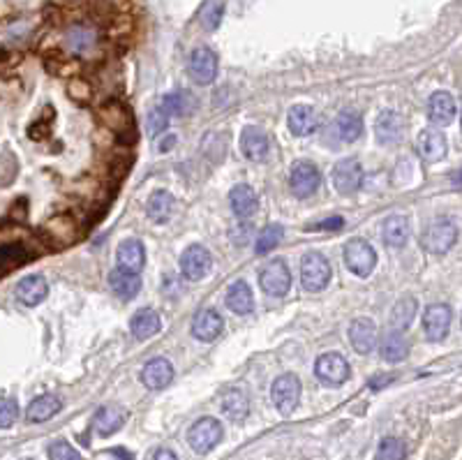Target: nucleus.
Masks as SVG:
<instances>
[{
	"instance_id": "obj_10",
	"label": "nucleus",
	"mask_w": 462,
	"mask_h": 460,
	"mask_svg": "<svg viewBox=\"0 0 462 460\" xmlns=\"http://www.w3.org/2000/svg\"><path fill=\"white\" fill-rule=\"evenodd\" d=\"M217 74V56L208 46H199L190 56V77L199 86H208Z\"/></svg>"
},
{
	"instance_id": "obj_39",
	"label": "nucleus",
	"mask_w": 462,
	"mask_h": 460,
	"mask_svg": "<svg viewBox=\"0 0 462 460\" xmlns=\"http://www.w3.org/2000/svg\"><path fill=\"white\" fill-rule=\"evenodd\" d=\"M282 236H285V231H282L280 224L264 227V231H261L259 238H257V252L259 255H266V252H271L273 248H278Z\"/></svg>"
},
{
	"instance_id": "obj_38",
	"label": "nucleus",
	"mask_w": 462,
	"mask_h": 460,
	"mask_svg": "<svg viewBox=\"0 0 462 460\" xmlns=\"http://www.w3.org/2000/svg\"><path fill=\"white\" fill-rule=\"evenodd\" d=\"M190 107H192V98L185 91H174V93L164 95V100H162V112L167 116H183V114H188Z\"/></svg>"
},
{
	"instance_id": "obj_25",
	"label": "nucleus",
	"mask_w": 462,
	"mask_h": 460,
	"mask_svg": "<svg viewBox=\"0 0 462 460\" xmlns=\"http://www.w3.org/2000/svg\"><path fill=\"white\" fill-rule=\"evenodd\" d=\"M127 418V412L118 407V405H107V407H102L98 412V416H95V428L102 437H109L114 435L116 430L123 428V423H125Z\"/></svg>"
},
{
	"instance_id": "obj_34",
	"label": "nucleus",
	"mask_w": 462,
	"mask_h": 460,
	"mask_svg": "<svg viewBox=\"0 0 462 460\" xmlns=\"http://www.w3.org/2000/svg\"><path fill=\"white\" fill-rule=\"evenodd\" d=\"M146 211H148V218L153 220V222L164 224L171 218V211H174V197L164 190H157V192L150 195Z\"/></svg>"
},
{
	"instance_id": "obj_41",
	"label": "nucleus",
	"mask_w": 462,
	"mask_h": 460,
	"mask_svg": "<svg viewBox=\"0 0 462 460\" xmlns=\"http://www.w3.org/2000/svg\"><path fill=\"white\" fill-rule=\"evenodd\" d=\"M199 17H202V26L206 30H215L217 26L222 24L224 3H204L202 12H199Z\"/></svg>"
},
{
	"instance_id": "obj_7",
	"label": "nucleus",
	"mask_w": 462,
	"mask_h": 460,
	"mask_svg": "<svg viewBox=\"0 0 462 460\" xmlns=\"http://www.w3.org/2000/svg\"><path fill=\"white\" fill-rule=\"evenodd\" d=\"M211 252L204 248V245H190L188 250L183 252L181 257V271L183 276L192 280V283H199V280L206 278V273L211 271Z\"/></svg>"
},
{
	"instance_id": "obj_8",
	"label": "nucleus",
	"mask_w": 462,
	"mask_h": 460,
	"mask_svg": "<svg viewBox=\"0 0 462 460\" xmlns=\"http://www.w3.org/2000/svg\"><path fill=\"white\" fill-rule=\"evenodd\" d=\"M448 326H451V308L446 303H434L427 306L423 312V331L425 338L430 342H439L446 338Z\"/></svg>"
},
{
	"instance_id": "obj_6",
	"label": "nucleus",
	"mask_w": 462,
	"mask_h": 460,
	"mask_svg": "<svg viewBox=\"0 0 462 460\" xmlns=\"http://www.w3.org/2000/svg\"><path fill=\"white\" fill-rule=\"evenodd\" d=\"M330 181H333V188L340 192V195H354L363 183L361 162L354 160V157H347V160L337 162L333 174H330Z\"/></svg>"
},
{
	"instance_id": "obj_17",
	"label": "nucleus",
	"mask_w": 462,
	"mask_h": 460,
	"mask_svg": "<svg viewBox=\"0 0 462 460\" xmlns=\"http://www.w3.org/2000/svg\"><path fill=\"white\" fill-rule=\"evenodd\" d=\"M222 317L215 310H199L192 321V335L202 342H211L222 333Z\"/></svg>"
},
{
	"instance_id": "obj_23",
	"label": "nucleus",
	"mask_w": 462,
	"mask_h": 460,
	"mask_svg": "<svg viewBox=\"0 0 462 460\" xmlns=\"http://www.w3.org/2000/svg\"><path fill=\"white\" fill-rule=\"evenodd\" d=\"M46 294H49V285H46V280L42 276L24 278L17 287V299L28 308L42 303V301L46 299Z\"/></svg>"
},
{
	"instance_id": "obj_19",
	"label": "nucleus",
	"mask_w": 462,
	"mask_h": 460,
	"mask_svg": "<svg viewBox=\"0 0 462 460\" xmlns=\"http://www.w3.org/2000/svg\"><path fill=\"white\" fill-rule=\"evenodd\" d=\"M427 118L437 127L448 125L455 118V100L446 91H437L430 98V105H427Z\"/></svg>"
},
{
	"instance_id": "obj_46",
	"label": "nucleus",
	"mask_w": 462,
	"mask_h": 460,
	"mask_svg": "<svg viewBox=\"0 0 462 460\" xmlns=\"http://www.w3.org/2000/svg\"><path fill=\"white\" fill-rule=\"evenodd\" d=\"M342 227H344L342 218H328V220H323V222L310 224L308 229H312V231H337V229H342Z\"/></svg>"
},
{
	"instance_id": "obj_15",
	"label": "nucleus",
	"mask_w": 462,
	"mask_h": 460,
	"mask_svg": "<svg viewBox=\"0 0 462 460\" xmlns=\"http://www.w3.org/2000/svg\"><path fill=\"white\" fill-rule=\"evenodd\" d=\"M141 382L150 391H162L174 382V366L167 359H153L148 361L141 370Z\"/></svg>"
},
{
	"instance_id": "obj_18",
	"label": "nucleus",
	"mask_w": 462,
	"mask_h": 460,
	"mask_svg": "<svg viewBox=\"0 0 462 460\" xmlns=\"http://www.w3.org/2000/svg\"><path fill=\"white\" fill-rule=\"evenodd\" d=\"M349 342L354 345V349L358 354H370L372 349H375V342H377V328L372 324L370 319H356L351 321L349 326Z\"/></svg>"
},
{
	"instance_id": "obj_48",
	"label": "nucleus",
	"mask_w": 462,
	"mask_h": 460,
	"mask_svg": "<svg viewBox=\"0 0 462 460\" xmlns=\"http://www.w3.org/2000/svg\"><path fill=\"white\" fill-rule=\"evenodd\" d=\"M389 382H393V375L377 377V380H372V382H370V387H372V389H384V384H389Z\"/></svg>"
},
{
	"instance_id": "obj_33",
	"label": "nucleus",
	"mask_w": 462,
	"mask_h": 460,
	"mask_svg": "<svg viewBox=\"0 0 462 460\" xmlns=\"http://www.w3.org/2000/svg\"><path fill=\"white\" fill-rule=\"evenodd\" d=\"M58 409H60L58 398L51 396V393H44V396L35 398V400L28 405L26 416H28V421H33V423H42V421H49Z\"/></svg>"
},
{
	"instance_id": "obj_30",
	"label": "nucleus",
	"mask_w": 462,
	"mask_h": 460,
	"mask_svg": "<svg viewBox=\"0 0 462 460\" xmlns=\"http://www.w3.org/2000/svg\"><path fill=\"white\" fill-rule=\"evenodd\" d=\"M226 306L236 315H250L254 310V297L250 287H247L243 280H238V283H233L229 287V292H226Z\"/></svg>"
},
{
	"instance_id": "obj_2",
	"label": "nucleus",
	"mask_w": 462,
	"mask_h": 460,
	"mask_svg": "<svg viewBox=\"0 0 462 460\" xmlns=\"http://www.w3.org/2000/svg\"><path fill=\"white\" fill-rule=\"evenodd\" d=\"M344 262H347L349 271L356 273L358 278H368L370 273L375 271L377 252L370 243L356 238V241H349L344 245Z\"/></svg>"
},
{
	"instance_id": "obj_22",
	"label": "nucleus",
	"mask_w": 462,
	"mask_h": 460,
	"mask_svg": "<svg viewBox=\"0 0 462 460\" xmlns=\"http://www.w3.org/2000/svg\"><path fill=\"white\" fill-rule=\"evenodd\" d=\"M375 134L382 146H391V143L400 141V136H402V118L396 112H382L375 123Z\"/></svg>"
},
{
	"instance_id": "obj_16",
	"label": "nucleus",
	"mask_w": 462,
	"mask_h": 460,
	"mask_svg": "<svg viewBox=\"0 0 462 460\" xmlns=\"http://www.w3.org/2000/svg\"><path fill=\"white\" fill-rule=\"evenodd\" d=\"M240 150H243V155L247 160L252 162H261L266 160L268 155V136L261 127L257 125H250L243 130V134H240Z\"/></svg>"
},
{
	"instance_id": "obj_3",
	"label": "nucleus",
	"mask_w": 462,
	"mask_h": 460,
	"mask_svg": "<svg viewBox=\"0 0 462 460\" xmlns=\"http://www.w3.org/2000/svg\"><path fill=\"white\" fill-rule=\"evenodd\" d=\"M273 402L275 407H278L280 414H292V412L299 407V400H301V382L299 377L287 373V375H280L278 380L273 382Z\"/></svg>"
},
{
	"instance_id": "obj_27",
	"label": "nucleus",
	"mask_w": 462,
	"mask_h": 460,
	"mask_svg": "<svg viewBox=\"0 0 462 460\" xmlns=\"http://www.w3.org/2000/svg\"><path fill=\"white\" fill-rule=\"evenodd\" d=\"M384 243L389 245V248H402V245L409 241V220L405 215H391L389 220L384 222Z\"/></svg>"
},
{
	"instance_id": "obj_13",
	"label": "nucleus",
	"mask_w": 462,
	"mask_h": 460,
	"mask_svg": "<svg viewBox=\"0 0 462 460\" xmlns=\"http://www.w3.org/2000/svg\"><path fill=\"white\" fill-rule=\"evenodd\" d=\"M44 241H49V243H53V248H65V245H70V243H74L77 241V236H79V227H77V222H74L72 218H65V215H60V218H51L49 222L44 224Z\"/></svg>"
},
{
	"instance_id": "obj_5",
	"label": "nucleus",
	"mask_w": 462,
	"mask_h": 460,
	"mask_svg": "<svg viewBox=\"0 0 462 460\" xmlns=\"http://www.w3.org/2000/svg\"><path fill=\"white\" fill-rule=\"evenodd\" d=\"M190 446L195 449L197 453H208L213 451L215 446L220 444V439H222V425L215 418H199V421L190 428Z\"/></svg>"
},
{
	"instance_id": "obj_11",
	"label": "nucleus",
	"mask_w": 462,
	"mask_h": 460,
	"mask_svg": "<svg viewBox=\"0 0 462 460\" xmlns=\"http://www.w3.org/2000/svg\"><path fill=\"white\" fill-rule=\"evenodd\" d=\"M319 183H321L319 171H317L314 164H310V162H299L292 169V176H289V188H292L294 195L301 199L314 195L317 188H319Z\"/></svg>"
},
{
	"instance_id": "obj_24",
	"label": "nucleus",
	"mask_w": 462,
	"mask_h": 460,
	"mask_svg": "<svg viewBox=\"0 0 462 460\" xmlns=\"http://www.w3.org/2000/svg\"><path fill=\"white\" fill-rule=\"evenodd\" d=\"M109 285L116 292V297H121L123 301L134 299L136 294L141 292V278L139 273H130L123 269H114L112 276H109Z\"/></svg>"
},
{
	"instance_id": "obj_52",
	"label": "nucleus",
	"mask_w": 462,
	"mask_h": 460,
	"mask_svg": "<svg viewBox=\"0 0 462 460\" xmlns=\"http://www.w3.org/2000/svg\"><path fill=\"white\" fill-rule=\"evenodd\" d=\"M26 460H30V458H26Z\"/></svg>"
},
{
	"instance_id": "obj_1",
	"label": "nucleus",
	"mask_w": 462,
	"mask_h": 460,
	"mask_svg": "<svg viewBox=\"0 0 462 460\" xmlns=\"http://www.w3.org/2000/svg\"><path fill=\"white\" fill-rule=\"evenodd\" d=\"M455 238H458V227L451 220H437L420 234V245L430 255H446L453 248Z\"/></svg>"
},
{
	"instance_id": "obj_51",
	"label": "nucleus",
	"mask_w": 462,
	"mask_h": 460,
	"mask_svg": "<svg viewBox=\"0 0 462 460\" xmlns=\"http://www.w3.org/2000/svg\"><path fill=\"white\" fill-rule=\"evenodd\" d=\"M114 453H118V456H121L123 460H132V458H130V456H127V453H125V451H123V449H116Z\"/></svg>"
},
{
	"instance_id": "obj_9",
	"label": "nucleus",
	"mask_w": 462,
	"mask_h": 460,
	"mask_svg": "<svg viewBox=\"0 0 462 460\" xmlns=\"http://www.w3.org/2000/svg\"><path fill=\"white\" fill-rule=\"evenodd\" d=\"M292 287V273L282 259H273L271 264L261 271V290L271 297H285Z\"/></svg>"
},
{
	"instance_id": "obj_21",
	"label": "nucleus",
	"mask_w": 462,
	"mask_h": 460,
	"mask_svg": "<svg viewBox=\"0 0 462 460\" xmlns=\"http://www.w3.org/2000/svg\"><path fill=\"white\" fill-rule=\"evenodd\" d=\"M116 257H118L121 269L130 271V273H139L143 269V264H146V252H143L141 241H136V238H127V241H123L118 245Z\"/></svg>"
},
{
	"instance_id": "obj_28",
	"label": "nucleus",
	"mask_w": 462,
	"mask_h": 460,
	"mask_svg": "<svg viewBox=\"0 0 462 460\" xmlns=\"http://www.w3.org/2000/svg\"><path fill=\"white\" fill-rule=\"evenodd\" d=\"M160 326H162L160 315L155 310H150V308H143V310L136 312L132 321H130V328H132L134 338H139V340L153 338V335L160 331Z\"/></svg>"
},
{
	"instance_id": "obj_43",
	"label": "nucleus",
	"mask_w": 462,
	"mask_h": 460,
	"mask_svg": "<svg viewBox=\"0 0 462 460\" xmlns=\"http://www.w3.org/2000/svg\"><path fill=\"white\" fill-rule=\"evenodd\" d=\"M49 460H81V456L72 444H67L65 439H58L49 446Z\"/></svg>"
},
{
	"instance_id": "obj_42",
	"label": "nucleus",
	"mask_w": 462,
	"mask_h": 460,
	"mask_svg": "<svg viewBox=\"0 0 462 460\" xmlns=\"http://www.w3.org/2000/svg\"><path fill=\"white\" fill-rule=\"evenodd\" d=\"M93 42H95V35H93V30H88V28H72L70 33H67V44H70V49L72 51H88L93 46Z\"/></svg>"
},
{
	"instance_id": "obj_32",
	"label": "nucleus",
	"mask_w": 462,
	"mask_h": 460,
	"mask_svg": "<svg viewBox=\"0 0 462 460\" xmlns=\"http://www.w3.org/2000/svg\"><path fill=\"white\" fill-rule=\"evenodd\" d=\"M335 125H337V134H340L344 141L351 143L361 139L363 134V116L354 112V109H344V112L337 114Z\"/></svg>"
},
{
	"instance_id": "obj_44",
	"label": "nucleus",
	"mask_w": 462,
	"mask_h": 460,
	"mask_svg": "<svg viewBox=\"0 0 462 460\" xmlns=\"http://www.w3.org/2000/svg\"><path fill=\"white\" fill-rule=\"evenodd\" d=\"M19 416V405L10 398H0V428H10Z\"/></svg>"
},
{
	"instance_id": "obj_12",
	"label": "nucleus",
	"mask_w": 462,
	"mask_h": 460,
	"mask_svg": "<svg viewBox=\"0 0 462 460\" xmlns=\"http://www.w3.org/2000/svg\"><path fill=\"white\" fill-rule=\"evenodd\" d=\"M314 373L321 382L337 387V384H344L349 380V363L344 361V356L330 352V354H323L317 359Z\"/></svg>"
},
{
	"instance_id": "obj_35",
	"label": "nucleus",
	"mask_w": 462,
	"mask_h": 460,
	"mask_svg": "<svg viewBox=\"0 0 462 460\" xmlns=\"http://www.w3.org/2000/svg\"><path fill=\"white\" fill-rule=\"evenodd\" d=\"M416 308H418V303H416V299H414V297L400 299L398 303H396V308H393V312H391V326H393V331L402 333L405 328H409L414 317H416Z\"/></svg>"
},
{
	"instance_id": "obj_26",
	"label": "nucleus",
	"mask_w": 462,
	"mask_h": 460,
	"mask_svg": "<svg viewBox=\"0 0 462 460\" xmlns=\"http://www.w3.org/2000/svg\"><path fill=\"white\" fill-rule=\"evenodd\" d=\"M229 204H231V211L236 213L238 218H250L252 213L257 211L259 199H257V192H254L250 185L240 183V185H236V188L231 190Z\"/></svg>"
},
{
	"instance_id": "obj_45",
	"label": "nucleus",
	"mask_w": 462,
	"mask_h": 460,
	"mask_svg": "<svg viewBox=\"0 0 462 460\" xmlns=\"http://www.w3.org/2000/svg\"><path fill=\"white\" fill-rule=\"evenodd\" d=\"M169 123V116L162 112V109H153V114L148 116V132L157 136L160 132H164V127H167Z\"/></svg>"
},
{
	"instance_id": "obj_14",
	"label": "nucleus",
	"mask_w": 462,
	"mask_h": 460,
	"mask_svg": "<svg viewBox=\"0 0 462 460\" xmlns=\"http://www.w3.org/2000/svg\"><path fill=\"white\" fill-rule=\"evenodd\" d=\"M416 150L425 162H439L446 157V136L434 127H427L418 134Z\"/></svg>"
},
{
	"instance_id": "obj_31",
	"label": "nucleus",
	"mask_w": 462,
	"mask_h": 460,
	"mask_svg": "<svg viewBox=\"0 0 462 460\" xmlns=\"http://www.w3.org/2000/svg\"><path fill=\"white\" fill-rule=\"evenodd\" d=\"M30 262V250L24 243H5L0 245V276L15 271L19 266Z\"/></svg>"
},
{
	"instance_id": "obj_29",
	"label": "nucleus",
	"mask_w": 462,
	"mask_h": 460,
	"mask_svg": "<svg viewBox=\"0 0 462 460\" xmlns=\"http://www.w3.org/2000/svg\"><path fill=\"white\" fill-rule=\"evenodd\" d=\"M222 412L233 421H243L250 414V398L243 389H229L222 393Z\"/></svg>"
},
{
	"instance_id": "obj_47",
	"label": "nucleus",
	"mask_w": 462,
	"mask_h": 460,
	"mask_svg": "<svg viewBox=\"0 0 462 460\" xmlns=\"http://www.w3.org/2000/svg\"><path fill=\"white\" fill-rule=\"evenodd\" d=\"M153 460H178V458H176V453H174V451L160 449V451H157L155 456H153Z\"/></svg>"
},
{
	"instance_id": "obj_4",
	"label": "nucleus",
	"mask_w": 462,
	"mask_h": 460,
	"mask_svg": "<svg viewBox=\"0 0 462 460\" xmlns=\"http://www.w3.org/2000/svg\"><path fill=\"white\" fill-rule=\"evenodd\" d=\"M330 280V264L323 255L310 252L301 264V283L310 292H319Z\"/></svg>"
},
{
	"instance_id": "obj_50",
	"label": "nucleus",
	"mask_w": 462,
	"mask_h": 460,
	"mask_svg": "<svg viewBox=\"0 0 462 460\" xmlns=\"http://www.w3.org/2000/svg\"><path fill=\"white\" fill-rule=\"evenodd\" d=\"M174 141H176V136H171V139H164L160 148H162V150H169V146H171V143H174Z\"/></svg>"
},
{
	"instance_id": "obj_36",
	"label": "nucleus",
	"mask_w": 462,
	"mask_h": 460,
	"mask_svg": "<svg viewBox=\"0 0 462 460\" xmlns=\"http://www.w3.org/2000/svg\"><path fill=\"white\" fill-rule=\"evenodd\" d=\"M382 359L389 361V363H400L407 359V354H409V342L405 340L402 333L398 331H391L386 338L382 340Z\"/></svg>"
},
{
	"instance_id": "obj_20",
	"label": "nucleus",
	"mask_w": 462,
	"mask_h": 460,
	"mask_svg": "<svg viewBox=\"0 0 462 460\" xmlns=\"http://www.w3.org/2000/svg\"><path fill=\"white\" fill-rule=\"evenodd\" d=\"M289 130H292V134L296 136H310L319 125V118H317L314 109L308 107V105H296L289 109Z\"/></svg>"
},
{
	"instance_id": "obj_37",
	"label": "nucleus",
	"mask_w": 462,
	"mask_h": 460,
	"mask_svg": "<svg viewBox=\"0 0 462 460\" xmlns=\"http://www.w3.org/2000/svg\"><path fill=\"white\" fill-rule=\"evenodd\" d=\"M102 118L112 130L116 132H125V130H132V116L123 105H107L105 112H102Z\"/></svg>"
},
{
	"instance_id": "obj_40",
	"label": "nucleus",
	"mask_w": 462,
	"mask_h": 460,
	"mask_svg": "<svg viewBox=\"0 0 462 460\" xmlns=\"http://www.w3.org/2000/svg\"><path fill=\"white\" fill-rule=\"evenodd\" d=\"M405 456H407V449H405V444L400 442V439L384 437L382 442H379L377 460H405Z\"/></svg>"
},
{
	"instance_id": "obj_49",
	"label": "nucleus",
	"mask_w": 462,
	"mask_h": 460,
	"mask_svg": "<svg viewBox=\"0 0 462 460\" xmlns=\"http://www.w3.org/2000/svg\"><path fill=\"white\" fill-rule=\"evenodd\" d=\"M453 185H455V188H462V169L453 174Z\"/></svg>"
}]
</instances>
